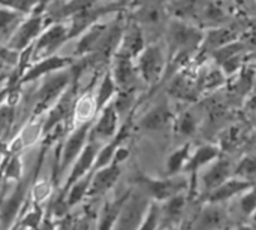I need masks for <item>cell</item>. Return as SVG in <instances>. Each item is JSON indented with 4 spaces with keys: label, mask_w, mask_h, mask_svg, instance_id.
Here are the masks:
<instances>
[{
    "label": "cell",
    "mask_w": 256,
    "mask_h": 230,
    "mask_svg": "<svg viewBox=\"0 0 256 230\" xmlns=\"http://www.w3.org/2000/svg\"><path fill=\"white\" fill-rule=\"evenodd\" d=\"M165 12H166V7L164 4L147 3V4H141L135 15H136V21L140 24L148 25V27H156L158 24L162 22Z\"/></svg>",
    "instance_id": "obj_21"
},
{
    "label": "cell",
    "mask_w": 256,
    "mask_h": 230,
    "mask_svg": "<svg viewBox=\"0 0 256 230\" xmlns=\"http://www.w3.org/2000/svg\"><path fill=\"white\" fill-rule=\"evenodd\" d=\"M166 40L170 49L176 51V55H186L204 42V33L183 19H176L166 28Z\"/></svg>",
    "instance_id": "obj_3"
},
{
    "label": "cell",
    "mask_w": 256,
    "mask_h": 230,
    "mask_svg": "<svg viewBox=\"0 0 256 230\" xmlns=\"http://www.w3.org/2000/svg\"><path fill=\"white\" fill-rule=\"evenodd\" d=\"M98 153H99V147L96 144H93V142H88L84 147V150L81 151V154L74 162L72 171H70L69 178H68V187L74 186L76 181H80L81 178H84V175L92 168H94V162H96Z\"/></svg>",
    "instance_id": "obj_14"
},
{
    "label": "cell",
    "mask_w": 256,
    "mask_h": 230,
    "mask_svg": "<svg viewBox=\"0 0 256 230\" xmlns=\"http://www.w3.org/2000/svg\"><path fill=\"white\" fill-rule=\"evenodd\" d=\"M68 37V30L64 25L62 24H56L51 28H48L40 39L38 40L36 46H34V55H46L50 52H52L56 48H58L63 40Z\"/></svg>",
    "instance_id": "obj_16"
},
{
    "label": "cell",
    "mask_w": 256,
    "mask_h": 230,
    "mask_svg": "<svg viewBox=\"0 0 256 230\" xmlns=\"http://www.w3.org/2000/svg\"><path fill=\"white\" fill-rule=\"evenodd\" d=\"M144 48H146V40H144L142 28L138 24H132L123 30V36L118 43L116 55L134 60L144 51Z\"/></svg>",
    "instance_id": "obj_11"
},
{
    "label": "cell",
    "mask_w": 256,
    "mask_h": 230,
    "mask_svg": "<svg viewBox=\"0 0 256 230\" xmlns=\"http://www.w3.org/2000/svg\"><path fill=\"white\" fill-rule=\"evenodd\" d=\"M150 204L152 201L144 193H129L112 230H138Z\"/></svg>",
    "instance_id": "obj_5"
},
{
    "label": "cell",
    "mask_w": 256,
    "mask_h": 230,
    "mask_svg": "<svg viewBox=\"0 0 256 230\" xmlns=\"http://www.w3.org/2000/svg\"><path fill=\"white\" fill-rule=\"evenodd\" d=\"M192 145L183 144L182 147H178L177 150H174L168 159H166V175L168 177H177V175H183V171L189 162V157L192 154Z\"/></svg>",
    "instance_id": "obj_20"
},
{
    "label": "cell",
    "mask_w": 256,
    "mask_h": 230,
    "mask_svg": "<svg viewBox=\"0 0 256 230\" xmlns=\"http://www.w3.org/2000/svg\"><path fill=\"white\" fill-rule=\"evenodd\" d=\"M117 91V85L111 76V73H105V76L102 78L100 84H99V88H98V93H94V99H96V106L98 109H104L106 105L111 103L114 94Z\"/></svg>",
    "instance_id": "obj_24"
},
{
    "label": "cell",
    "mask_w": 256,
    "mask_h": 230,
    "mask_svg": "<svg viewBox=\"0 0 256 230\" xmlns=\"http://www.w3.org/2000/svg\"><path fill=\"white\" fill-rule=\"evenodd\" d=\"M220 147L213 145V144H206L198 147L196 150L192 151L189 162L183 171V175L188 174L190 178H195L201 171H204L208 165H212L214 160L220 157Z\"/></svg>",
    "instance_id": "obj_10"
},
{
    "label": "cell",
    "mask_w": 256,
    "mask_h": 230,
    "mask_svg": "<svg viewBox=\"0 0 256 230\" xmlns=\"http://www.w3.org/2000/svg\"><path fill=\"white\" fill-rule=\"evenodd\" d=\"M90 127H92V123L80 126L75 130V133H72L68 138V141L64 142V147H63V151H62V162H60L62 171L68 169L72 165V162H75L76 157L84 150L86 141H87V138L90 135Z\"/></svg>",
    "instance_id": "obj_13"
},
{
    "label": "cell",
    "mask_w": 256,
    "mask_h": 230,
    "mask_svg": "<svg viewBox=\"0 0 256 230\" xmlns=\"http://www.w3.org/2000/svg\"><path fill=\"white\" fill-rule=\"evenodd\" d=\"M138 230H160V208L159 204L152 202Z\"/></svg>",
    "instance_id": "obj_28"
},
{
    "label": "cell",
    "mask_w": 256,
    "mask_h": 230,
    "mask_svg": "<svg viewBox=\"0 0 256 230\" xmlns=\"http://www.w3.org/2000/svg\"><path fill=\"white\" fill-rule=\"evenodd\" d=\"M255 184L240 180V178H230L226 183H224L220 187H218L214 192H212L204 201L202 204H216V205H225L226 202L232 201L234 198H238L242 195H244L248 190H250Z\"/></svg>",
    "instance_id": "obj_8"
},
{
    "label": "cell",
    "mask_w": 256,
    "mask_h": 230,
    "mask_svg": "<svg viewBox=\"0 0 256 230\" xmlns=\"http://www.w3.org/2000/svg\"><path fill=\"white\" fill-rule=\"evenodd\" d=\"M128 196H129V193L124 195L122 199H116V201L108 202L104 207V210L100 213L98 230H112L117 219H118V216H120V211H122V208H123V205H124V202L128 199Z\"/></svg>",
    "instance_id": "obj_22"
},
{
    "label": "cell",
    "mask_w": 256,
    "mask_h": 230,
    "mask_svg": "<svg viewBox=\"0 0 256 230\" xmlns=\"http://www.w3.org/2000/svg\"><path fill=\"white\" fill-rule=\"evenodd\" d=\"M118 114L116 112L114 106H112V102L110 105H106L94 127L90 130V142H100V141H108V139H112L116 135H117V129H118Z\"/></svg>",
    "instance_id": "obj_9"
},
{
    "label": "cell",
    "mask_w": 256,
    "mask_h": 230,
    "mask_svg": "<svg viewBox=\"0 0 256 230\" xmlns=\"http://www.w3.org/2000/svg\"><path fill=\"white\" fill-rule=\"evenodd\" d=\"M68 82H69V75L68 73H54V75H51L44 82V85L40 87V90L38 93V97H39L38 105L39 106H46L48 103H51L66 88Z\"/></svg>",
    "instance_id": "obj_17"
},
{
    "label": "cell",
    "mask_w": 256,
    "mask_h": 230,
    "mask_svg": "<svg viewBox=\"0 0 256 230\" xmlns=\"http://www.w3.org/2000/svg\"><path fill=\"white\" fill-rule=\"evenodd\" d=\"M234 177L256 184V154L244 156V157L234 166Z\"/></svg>",
    "instance_id": "obj_25"
},
{
    "label": "cell",
    "mask_w": 256,
    "mask_h": 230,
    "mask_svg": "<svg viewBox=\"0 0 256 230\" xmlns=\"http://www.w3.org/2000/svg\"><path fill=\"white\" fill-rule=\"evenodd\" d=\"M254 93H256V73H255V81H254Z\"/></svg>",
    "instance_id": "obj_33"
},
{
    "label": "cell",
    "mask_w": 256,
    "mask_h": 230,
    "mask_svg": "<svg viewBox=\"0 0 256 230\" xmlns=\"http://www.w3.org/2000/svg\"><path fill=\"white\" fill-rule=\"evenodd\" d=\"M111 76H112L116 85L120 88V91L135 90V84L140 78L136 66L134 64V61L130 58L120 57V55H116Z\"/></svg>",
    "instance_id": "obj_12"
},
{
    "label": "cell",
    "mask_w": 256,
    "mask_h": 230,
    "mask_svg": "<svg viewBox=\"0 0 256 230\" xmlns=\"http://www.w3.org/2000/svg\"><path fill=\"white\" fill-rule=\"evenodd\" d=\"M232 230H256V225H250V223H242L238 226H236Z\"/></svg>",
    "instance_id": "obj_32"
},
{
    "label": "cell",
    "mask_w": 256,
    "mask_h": 230,
    "mask_svg": "<svg viewBox=\"0 0 256 230\" xmlns=\"http://www.w3.org/2000/svg\"><path fill=\"white\" fill-rule=\"evenodd\" d=\"M63 66H64V60H63V58L50 57V58H46V60L38 63V64L30 70V73L27 75V79H33V78L40 76V75H44V73H52L54 70H57V69H60V67H63Z\"/></svg>",
    "instance_id": "obj_27"
},
{
    "label": "cell",
    "mask_w": 256,
    "mask_h": 230,
    "mask_svg": "<svg viewBox=\"0 0 256 230\" xmlns=\"http://www.w3.org/2000/svg\"><path fill=\"white\" fill-rule=\"evenodd\" d=\"M96 111H98V106H96L94 94H84L74 108V118L75 121L81 123V126H84L90 123L88 120L94 115Z\"/></svg>",
    "instance_id": "obj_23"
},
{
    "label": "cell",
    "mask_w": 256,
    "mask_h": 230,
    "mask_svg": "<svg viewBox=\"0 0 256 230\" xmlns=\"http://www.w3.org/2000/svg\"><path fill=\"white\" fill-rule=\"evenodd\" d=\"M138 183L141 186V193L156 204H162L178 195H186L190 190V181L188 175L168 177L164 180L142 177Z\"/></svg>",
    "instance_id": "obj_2"
},
{
    "label": "cell",
    "mask_w": 256,
    "mask_h": 230,
    "mask_svg": "<svg viewBox=\"0 0 256 230\" xmlns=\"http://www.w3.org/2000/svg\"><path fill=\"white\" fill-rule=\"evenodd\" d=\"M40 25H42V19L39 16H33L24 24H21L16 33L14 34V37L10 39V48H14L15 51L26 48L38 36Z\"/></svg>",
    "instance_id": "obj_19"
},
{
    "label": "cell",
    "mask_w": 256,
    "mask_h": 230,
    "mask_svg": "<svg viewBox=\"0 0 256 230\" xmlns=\"http://www.w3.org/2000/svg\"><path fill=\"white\" fill-rule=\"evenodd\" d=\"M176 129H177L178 135H182V136H192V135H195V132L198 129V118H196V115L194 112H190V111L183 112L177 118Z\"/></svg>",
    "instance_id": "obj_26"
},
{
    "label": "cell",
    "mask_w": 256,
    "mask_h": 230,
    "mask_svg": "<svg viewBox=\"0 0 256 230\" xmlns=\"http://www.w3.org/2000/svg\"><path fill=\"white\" fill-rule=\"evenodd\" d=\"M21 169V166H20V160L18 159H14L12 162H10V165L8 166V177H12V178H16L18 175H20V171Z\"/></svg>",
    "instance_id": "obj_31"
},
{
    "label": "cell",
    "mask_w": 256,
    "mask_h": 230,
    "mask_svg": "<svg viewBox=\"0 0 256 230\" xmlns=\"http://www.w3.org/2000/svg\"><path fill=\"white\" fill-rule=\"evenodd\" d=\"M172 120L171 109L166 103H159L148 109L140 120V127L146 132H159L164 130Z\"/></svg>",
    "instance_id": "obj_15"
},
{
    "label": "cell",
    "mask_w": 256,
    "mask_h": 230,
    "mask_svg": "<svg viewBox=\"0 0 256 230\" xmlns=\"http://www.w3.org/2000/svg\"><path fill=\"white\" fill-rule=\"evenodd\" d=\"M160 230H171V229H160Z\"/></svg>",
    "instance_id": "obj_34"
},
{
    "label": "cell",
    "mask_w": 256,
    "mask_h": 230,
    "mask_svg": "<svg viewBox=\"0 0 256 230\" xmlns=\"http://www.w3.org/2000/svg\"><path fill=\"white\" fill-rule=\"evenodd\" d=\"M90 183H92L90 178H81L74 186H70V190H69V193L66 196V205L68 207H74L75 204H78L86 196V193L88 192Z\"/></svg>",
    "instance_id": "obj_29"
},
{
    "label": "cell",
    "mask_w": 256,
    "mask_h": 230,
    "mask_svg": "<svg viewBox=\"0 0 256 230\" xmlns=\"http://www.w3.org/2000/svg\"><path fill=\"white\" fill-rule=\"evenodd\" d=\"M230 223V213L225 205L202 204L195 214L189 230H225Z\"/></svg>",
    "instance_id": "obj_6"
},
{
    "label": "cell",
    "mask_w": 256,
    "mask_h": 230,
    "mask_svg": "<svg viewBox=\"0 0 256 230\" xmlns=\"http://www.w3.org/2000/svg\"><path fill=\"white\" fill-rule=\"evenodd\" d=\"M234 166L236 165L230 159L219 157L204 171H201L195 178H192L196 181L192 184L190 190L196 192L200 195V201L202 202L212 192H214L218 187L234 177Z\"/></svg>",
    "instance_id": "obj_1"
},
{
    "label": "cell",
    "mask_w": 256,
    "mask_h": 230,
    "mask_svg": "<svg viewBox=\"0 0 256 230\" xmlns=\"http://www.w3.org/2000/svg\"><path fill=\"white\" fill-rule=\"evenodd\" d=\"M136 70L140 78L147 84L158 82L166 67V54L160 43H152L136 57Z\"/></svg>",
    "instance_id": "obj_4"
},
{
    "label": "cell",
    "mask_w": 256,
    "mask_h": 230,
    "mask_svg": "<svg viewBox=\"0 0 256 230\" xmlns=\"http://www.w3.org/2000/svg\"><path fill=\"white\" fill-rule=\"evenodd\" d=\"M189 196L178 195L174 196L162 204H159L160 208V229L177 230V226L183 222L184 211L188 208Z\"/></svg>",
    "instance_id": "obj_7"
},
{
    "label": "cell",
    "mask_w": 256,
    "mask_h": 230,
    "mask_svg": "<svg viewBox=\"0 0 256 230\" xmlns=\"http://www.w3.org/2000/svg\"><path fill=\"white\" fill-rule=\"evenodd\" d=\"M238 208L244 217H250L256 214V184L250 190H248L244 195L240 196Z\"/></svg>",
    "instance_id": "obj_30"
},
{
    "label": "cell",
    "mask_w": 256,
    "mask_h": 230,
    "mask_svg": "<svg viewBox=\"0 0 256 230\" xmlns=\"http://www.w3.org/2000/svg\"><path fill=\"white\" fill-rule=\"evenodd\" d=\"M118 177H120V165H116V163H112L104 169L96 171L94 177L92 178L88 193L100 195V193L108 192L116 184Z\"/></svg>",
    "instance_id": "obj_18"
}]
</instances>
